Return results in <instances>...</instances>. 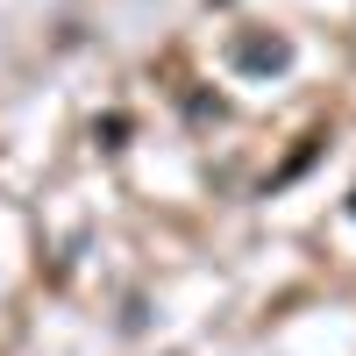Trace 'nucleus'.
Instances as JSON below:
<instances>
[{
  "instance_id": "f257e3e1",
  "label": "nucleus",
  "mask_w": 356,
  "mask_h": 356,
  "mask_svg": "<svg viewBox=\"0 0 356 356\" xmlns=\"http://www.w3.org/2000/svg\"><path fill=\"white\" fill-rule=\"evenodd\" d=\"M235 65H243V72H285L292 50L278 36H243V43H235Z\"/></svg>"
}]
</instances>
